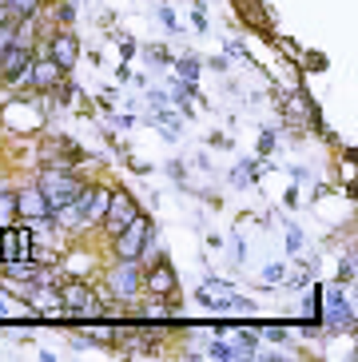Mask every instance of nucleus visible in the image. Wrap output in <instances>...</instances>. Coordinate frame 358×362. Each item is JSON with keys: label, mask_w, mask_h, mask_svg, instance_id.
<instances>
[{"label": "nucleus", "mask_w": 358, "mask_h": 362, "mask_svg": "<svg viewBox=\"0 0 358 362\" xmlns=\"http://www.w3.org/2000/svg\"><path fill=\"white\" fill-rule=\"evenodd\" d=\"M175 72H179V80H191V84H195V80H200V56H179L175 60Z\"/></svg>", "instance_id": "obj_15"}, {"label": "nucleus", "mask_w": 358, "mask_h": 362, "mask_svg": "<svg viewBox=\"0 0 358 362\" xmlns=\"http://www.w3.org/2000/svg\"><path fill=\"white\" fill-rule=\"evenodd\" d=\"M338 283H354V259H342V263H338Z\"/></svg>", "instance_id": "obj_19"}, {"label": "nucleus", "mask_w": 358, "mask_h": 362, "mask_svg": "<svg viewBox=\"0 0 358 362\" xmlns=\"http://www.w3.org/2000/svg\"><path fill=\"white\" fill-rule=\"evenodd\" d=\"M56 21H60L64 28L76 21V4H72V0H60V8H56Z\"/></svg>", "instance_id": "obj_16"}, {"label": "nucleus", "mask_w": 358, "mask_h": 362, "mask_svg": "<svg viewBox=\"0 0 358 362\" xmlns=\"http://www.w3.org/2000/svg\"><path fill=\"white\" fill-rule=\"evenodd\" d=\"M179 287V275H175V267L168 263V259L159 255L156 263L144 267V295H156V298H171Z\"/></svg>", "instance_id": "obj_5"}, {"label": "nucleus", "mask_w": 358, "mask_h": 362, "mask_svg": "<svg viewBox=\"0 0 358 362\" xmlns=\"http://www.w3.org/2000/svg\"><path fill=\"white\" fill-rule=\"evenodd\" d=\"M16 215H21L24 223H36L44 215H52V207L44 203L40 187H21V192H16Z\"/></svg>", "instance_id": "obj_9"}, {"label": "nucleus", "mask_w": 358, "mask_h": 362, "mask_svg": "<svg viewBox=\"0 0 358 362\" xmlns=\"http://www.w3.org/2000/svg\"><path fill=\"white\" fill-rule=\"evenodd\" d=\"M64 68L56 64V60H48V56H32V68H28V88L32 92H40V96H48L56 84L64 80Z\"/></svg>", "instance_id": "obj_8"}, {"label": "nucleus", "mask_w": 358, "mask_h": 362, "mask_svg": "<svg viewBox=\"0 0 358 362\" xmlns=\"http://www.w3.org/2000/svg\"><path fill=\"white\" fill-rule=\"evenodd\" d=\"M148 60H156V68L171 64V56H168V48H163V44H151V48H148Z\"/></svg>", "instance_id": "obj_17"}, {"label": "nucleus", "mask_w": 358, "mask_h": 362, "mask_svg": "<svg viewBox=\"0 0 358 362\" xmlns=\"http://www.w3.org/2000/svg\"><path fill=\"white\" fill-rule=\"evenodd\" d=\"M108 295L116 298V303H136L139 295H144V267L139 263H120L108 271Z\"/></svg>", "instance_id": "obj_2"}, {"label": "nucleus", "mask_w": 358, "mask_h": 362, "mask_svg": "<svg viewBox=\"0 0 358 362\" xmlns=\"http://www.w3.org/2000/svg\"><path fill=\"white\" fill-rule=\"evenodd\" d=\"M44 56H48V60H56L64 72H72L76 60H80V40H76V33H68V28L52 33V36H48V44H44Z\"/></svg>", "instance_id": "obj_7"}, {"label": "nucleus", "mask_w": 358, "mask_h": 362, "mask_svg": "<svg viewBox=\"0 0 358 362\" xmlns=\"http://www.w3.org/2000/svg\"><path fill=\"white\" fill-rule=\"evenodd\" d=\"M271 151H275V132L267 128L263 136H259V156H271Z\"/></svg>", "instance_id": "obj_22"}, {"label": "nucleus", "mask_w": 358, "mask_h": 362, "mask_svg": "<svg viewBox=\"0 0 358 362\" xmlns=\"http://www.w3.org/2000/svg\"><path fill=\"white\" fill-rule=\"evenodd\" d=\"M159 21L168 24L171 33H175V28H179V24H175V12H171V8H159Z\"/></svg>", "instance_id": "obj_24"}, {"label": "nucleus", "mask_w": 358, "mask_h": 362, "mask_svg": "<svg viewBox=\"0 0 358 362\" xmlns=\"http://www.w3.org/2000/svg\"><path fill=\"white\" fill-rule=\"evenodd\" d=\"M231 247H235V255H231V259H235V263H243V259H247V247H243L239 235H235V243H231Z\"/></svg>", "instance_id": "obj_25"}, {"label": "nucleus", "mask_w": 358, "mask_h": 362, "mask_svg": "<svg viewBox=\"0 0 358 362\" xmlns=\"http://www.w3.org/2000/svg\"><path fill=\"white\" fill-rule=\"evenodd\" d=\"M8 259H21V227H0V263Z\"/></svg>", "instance_id": "obj_10"}, {"label": "nucleus", "mask_w": 358, "mask_h": 362, "mask_svg": "<svg viewBox=\"0 0 358 362\" xmlns=\"http://www.w3.org/2000/svg\"><path fill=\"white\" fill-rule=\"evenodd\" d=\"M287 247H291V251H299V247H303V231H299L295 223H287Z\"/></svg>", "instance_id": "obj_20"}, {"label": "nucleus", "mask_w": 358, "mask_h": 362, "mask_svg": "<svg viewBox=\"0 0 358 362\" xmlns=\"http://www.w3.org/2000/svg\"><path fill=\"white\" fill-rule=\"evenodd\" d=\"M148 227H151V219L139 211L124 231L112 235V255H116L120 263H139V255H144V239H148Z\"/></svg>", "instance_id": "obj_3"}, {"label": "nucleus", "mask_w": 358, "mask_h": 362, "mask_svg": "<svg viewBox=\"0 0 358 362\" xmlns=\"http://www.w3.org/2000/svg\"><path fill=\"white\" fill-rule=\"evenodd\" d=\"M251 175H255V163H251V160H243L239 168H235V183H247Z\"/></svg>", "instance_id": "obj_21"}, {"label": "nucleus", "mask_w": 358, "mask_h": 362, "mask_svg": "<svg viewBox=\"0 0 358 362\" xmlns=\"http://www.w3.org/2000/svg\"><path fill=\"white\" fill-rule=\"evenodd\" d=\"M327 303H330V319L335 322H354V307H350L347 298H342V291H327Z\"/></svg>", "instance_id": "obj_12"}, {"label": "nucleus", "mask_w": 358, "mask_h": 362, "mask_svg": "<svg viewBox=\"0 0 358 362\" xmlns=\"http://www.w3.org/2000/svg\"><path fill=\"white\" fill-rule=\"evenodd\" d=\"M4 8H8V16H16V21H36L44 8V0H4Z\"/></svg>", "instance_id": "obj_11"}, {"label": "nucleus", "mask_w": 358, "mask_h": 362, "mask_svg": "<svg viewBox=\"0 0 358 362\" xmlns=\"http://www.w3.org/2000/svg\"><path fill=\"white\" fill-rule=\"evenodd\" d=\"M283 279H287V267L283 263H271L263 271V283H283Z\"/></svg>", "instance_id": "obj_18"}, {"label": "nucleus", "mask_w": 358, "mask_h": 362, "mask_svg": "<svg viewBox=\"0 0 358 362\" xmlns=\"http://www.w3.org/2000/svg\"><path fill=\"white\" fill-rule=\"evenodd\" d=\"M21 223V215H16V192H0V227H12Z\"/></svg>", "instance_id": "obj_13"}, {"label": "nucleus", "mask_w": 358, "mask_h": 362, "mask_svg": "<svg viewBox=\"0 0 358 362\" xmlns=\"http://www.w3.org/2000/svg\"><path fill=\"white\" fill-rule=\"evenodd\" d=\"M36 187H40L44 203L56 211V207H64V203H72L76 195L88 187V183H84V175H80L76 168H40Z\"/></svg>", "instance_id": "obj_1"}, {"label": "nucleus", "mask_w": 358, "mask_h": 362, "mask_svg": "<svg viewBox=\"0 0 358 362\" xmlns=\"http://www.w3.org/2000/svg\"><path fill=\"white\" fill-rule=\"evenodd\" d=\"M263 339H271V342H287V327H263Z\"/></svg>", "instance_id": "obj_23"}, {"label": "nucleus", "mask_w": 358, "mask_h": 362, "mask_svg": "<svg viewBox=\"0 0 358 362\" xmlns=\"http://www.w3.org/2000/svg\"><path fill=\"white\" fill-rule=\"evenodd\" d=\"M136 215H139L136 195L127 192V187H112V199H108V211H104V219H100V227H104V235L112 239V235H120Z\"/></svg>", "instance_id": "obj_4"}, {"label": "nucleus", "mask_w": 358, "mask_h": 362, "mask_svg": "<svg viewBox=\"0 0 358 362\" xmlns=\"http://www.w3.org/2000/svg\"><path fill=\"white\" fill-rule=\"evenodd\" d=\"M32 48H21V44H4L0 48V76L8 84H24L28 88V68H32Z\"/></svg>", "instance_id": "obj_6"}, {"label": "nucleus", "mask_w": 358, "mask_h": 362, "mask_svg": "<svg viewBox=\"0 0 358 362\" xmlns=\"http://www.w3.org/2000/svg\"><path fill=\"white\" fill-rule=\"evenodd\" d=\"M207 358H219V362H239V351H235V342L211 339V342H207Z\"/></svg>", "instance_id": "obj_14"}]
</instances>
